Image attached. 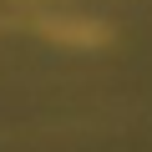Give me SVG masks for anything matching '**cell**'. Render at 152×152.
I'll return each mask as SVG.
<instances>
[{
	"label": "cell",
	"instance_id": "cell-1",
	"mask_svg": "<svg viewBox=\"0 0 152 152\" xmlns=\"http://www.w3.org/2000/svg\"><path fill=\"white\" fill-rule=\"evenodd\" d=\"M36 36L56 41V46H76V51H96L112 41V26L107 20H91V15H71V10H36L26 20Z\"/></svg>",
	"mask_w": 152,
	"mask_h": 152
}]
</instances>
